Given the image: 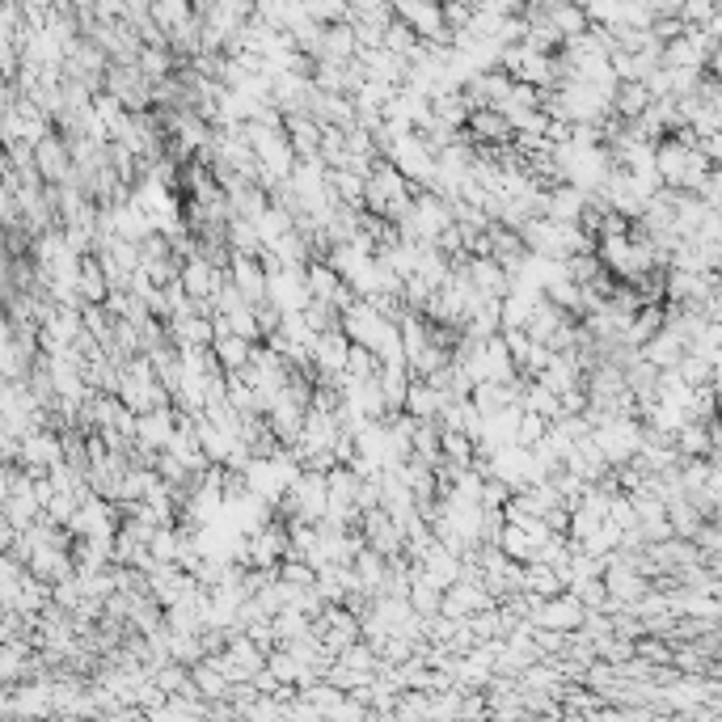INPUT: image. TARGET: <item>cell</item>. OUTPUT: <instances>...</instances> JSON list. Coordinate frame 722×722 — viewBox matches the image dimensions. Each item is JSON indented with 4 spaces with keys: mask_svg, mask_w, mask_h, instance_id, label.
<instances>
[{
    "mask_svg": "<svg viewBox=\"0 0 722 722\" xmlns=\"http://www.w3.org/2000/svg\"><path fill=\"white\" fill-rule=\"evenodd\" d=\"M452 224H456L452 203L440 199V195H431V190H418V195H414V212L397 224V233H402L406 241H414V245H435Z\"/></svg>",
    "mask_w": 722,
    "mask_h": 722,
    "instance_id": "obj_1",
    "label": "cell"
},
{
    "mask_svg": "<svg viewBox=\"0 0 722 722\" xmlns=\"http://www.w3.org/2000/svg\"><path fill=\"white\" fill-rule=\"evenodd\" d=\"M283 516L279 520H304V524H321L330 516V482H326V473H313V469H304L300 478L292 482L288 490V499H283Z\"/></svg>",
    "mask_w": 722,
    "mask_h": 722,
    "instance_id": "obj_2",
    "label": "cell"
},
{
    "mask_svg": "<svg viewBox=\"0 0 722 722\" xmlns=\"http://www.w3.org/2000/svg\"><path fill=\"white\" fill-rule=\"evenodd\" d=\"M342 334H347L355 347H368L372 355H380V347H385V342L397 334V326H393L389 317H380V313H376V304H372V300H359L355 309L342 313Z\"/></svg>",
    "mask_w": 722,
    "mask_h": 722,
    "instance_id": "obj_3",
    "label": "cell"
},
{
    "mask_svg": "<svg viewBox=\"0 0 722 722\" xmlns=\"http://www.w3.org/2000/svg\"><path fill=\"white\" fill-rule=\"evenodd\" d=\"M397 9V17L423 38V43H431V47H452L456 43V34L448 30V22H444V5H423V0H402V5H393Z\"/></svg>",
    "mask_w": 722,
    "mask_h": 722,
    "instance_id": "obj_4",
    "label": "cell"
},
{
    "mask_svg": "<svg viewBox=\"0 0 722 722\" xmlns=\"http://www.w3.org/2000/svg\"><path fill=\"white\" fill-rule=\"evenodd\" d=\"M152 89H157V85H152L136 64H131V68L110 64V72H106V93H110V98H119L131 114L152 110Z\"/></svg>",
    "mask_w": 722,
    "mask_h": 722,
    "instance_id": "obj_5",
    "label": "cell"
},
{
    "mask_svg": "<svg viewBox=\"0 0 722 722\" xmlns=\"http://www.w3.org/2000/svg\"><path fill=\"white\" fill-rule=\"evenodd\" d=\"M359 532H364V541L368 549H376L380 558H402L406 554V532L393 524V516L385 507H376V511H364V520H359Z\"/></svg>",
    "mask_w": 722,
    "mask_h": 722,
    "instance_id": "obj_6",
    "label": "cell"
},
{
    "mask_svg": "<svg viewBox=\"0 0 722 722\" xmlns=\"http://www.w3.org/2000/svg\"><path fill=\"white\" fill-rule=\"evenodd\" d=\"M224 279H228V271L212 266L203 254L182 262V288H186L190 300H216V292L224 288Z\"/></svg>",
    "mask_w": 722,
    "mask_h": 722,
    "instance_id": "obj_7",
    "label": "cell"
},
{
    "mask_svg": "<svg viewBox=\"0 0 722 722\" xmlns=\"http://www.w3.org/2000/svg\"><path fill=\"white\" fill-rule=\"evenodd\" d=\"M418 570H423V575L440 587V592H448V587H456L461 583V570H465V558L461 554H452V549H444L440 541L431 545V554L423 558V562H414Z\"/></svg>",
    "mask_w": 722,
    "mask_h": 722,
    "instance_id": "obj_8",
    "label": "cell"
},
{
    "mask_svg": "<svg viewBox=\"0 0 722 722\" xmlns=\"http://www.w3.org/2000/svg\"><path fill=\"white\" fill-rule=\"evenodd\" d=\"M228 279H233V288L245 296V304H266V266L262 258H237L233 254V266H228Z\"/></svg>",
    "mask_w": 722,
    "mask_h": 722,
    "instance_id": "obj_9",
    "label": "cell"
},
{
    "mask_svg": "<svg viewBox=\"0 0 722 722\" xmlns=\"http://www.w3.org/2000/svg\"><path fill=\"white\" fill-rule=\"evenodd\" d=\"M469 275H473V288H478L482 296H490V300H507L511 292H516V279H511L494 258H473Z\"/></svg>",
    "mask_w": 722,
    "mask_h": 722,
    "instance_id": "obj_10",
    "label": "cell"
},
{
    "mask_svg": "<svg viewBox=\"0 0 722 722\" xmlns=\"http://www.w3.org/2000/svg\"><path fill=\"white\" fill-rule=\"evenodd\" d=\"M587 203H592V195H583L579 186H558V190H549L545 220H554V224H583Z\"/></svg>",
    "mask_w": 722,
    "mask_h": 722,
    "instance_id": "obj_11",
    "label": "cell"
},
{
    "mask_svg": "<svg viewBox=\"0 0 722 722\" xmlns=\"http://www.w3.org/2000/svg\"><path fill=\"white\" fill-rule=\"evenodd\" d=\"M410 389H414V372H410V364H393V368H380V393H385L389 418H393V414H406Z\"/></svg>",
    "mask_w": 722,
    "mask_h": 722,
    "instance_id": "obj_12",
    "label": "cell"
},
{
    "mask_svg": "<svg viewBox=\"0 0 722 722\" xmlns=\"http://www.w3.org/2000/svg\"><path fill=\"white\" fill-rule=\"evenodd\" d=\"M490 604V592L482 583H456V587H448L444 592V613L448 617H465V613H482V608Z\"/></svg>",
    "mask_w": 722,
    "mask_h": 722,
    "instance_id": "obj_13",
    "label": "cell"
},
{
    "mask_svg": "<svg viewBox=\"0 0 722 722\" xmlns=\"http://www.w3.org/2000/svg\"><path fill=\"white\" fill-rule=\"evenodd\" d=\"M566 321H570V313H562L554 300H541V304H537V313H532V321H528V330H524V334H528L532 342H541V347H549V342L558 338V330L566 326Z\"/></svg>",
    "mask_w": 722,
    "mask_h": 722,
    "instance_id": "obj_14",
    "label": "cell"
},
{
    "mask_svg": "<svg viewBox=\"0 0 722 722\" xmlns=\"http://www.w3.org/2000/svg\"><path fill=\"white\" fill-rule=\"evenodd\" d=\"M330 186L342 207H351V212H368V178L351 174V169H330Z\"/></svg>",
    "mask_w": 722,
    "mask_h": 722,
    "instance_id": "obj_15",
    "label": "cell"
},
{
    "mask_svg": "<svg viewBox=\"0 0 722 722\" xmlns=\"http://www.w3.org/2000/svg\"><path fill=\"white\" fill-rule=\"evenodd\" d=\"M520 406H524L528 414H541L545 423H558V418H562V397H558V393H549L541 380H528V376H524V397H520Z\"/></svg>",
    "mask_w": 722,
    "mask_h": 722,
    "instance_id": "obj_16",
    "label": "cell"
},
{
    "mask_svg": "<svg viewBox=\"0 0 722 722\" xmlns=\"http://www.w3.org/2000/svg\"><path fill=\"white\" fill-rule=\"evenodd\" d=\"M212 351L220 359V372H245L250 368V359H254V342H245L237 334H224L212 342Z\"/></svg>",
    "mask_w": 722,
    "mask_h": 722,
    "instance_id": "obj_17",
    "label": "cell"
},
{
    "mask_svg": "<svg viewBox=\"0 0 722 722\" xmlns=\"http://www.w3.org/2000/svg\"><path fill=\"white\" fill-rule=\"evenodd\" d=\"M76 296H81V304H106L110 300V279H106L98 258H85L81 279H76Z\"/></svg>",
    "mask_w": 722,
    "mask_h": 722,
    "instance_id": "obj_18",
    "label": "cell"
},
{
    "mask_svg": "<svg viewBox=\"0 0 722 722\" xmlns=\"http://www.w3.org/2000/svg\"><path fill=\"white\" fill-rule=\"evenodd\" d=\"M195 435H199V448L207 452V461H212V465H228V461H233L237 440H228V435H224L216 423H207V418H199Z\"/></svg>",
    "mask_w": 722,
    "mask_h": 722,
    "instance_id": "obj_19",
    "label": "cell"
},
{
    "mask_svg": "<svg viewBox=\"0 0 722 722\" xmlns=\"http://www.w3.org/2000/svg\"><path fill=\"white\" fill-rule=\"evenodd\" d=\"M545 13H549V22L558 26V34L566 38V43H575V38H583L587 30H592L583 5H545Z\"/></svg>",
    "mask_w": 722,
    "mask_h": 722,
    "instance_id": "obj_20",
    "label": "cell"
},
{
    "mask_svg": "<svg viewBox=\"0 0 722 722\" xmlns=\"http://www.w3.org/2000/svg\"><path fill=\"white\" fill-rule=\"evenodd\" d=\"M228 250L237 258H262V237H258V224L250 220H228Z\"/></svg>",
    "mask_w": 722,
    "mask_h": 722,
    "instance_id": "obj_21",
    "label": "cell"
},
{
    "mask_svg": "<svg viewBox=\"0 0 722 722\" xmlns=\"http://www.w3.org/2000/svg\"><path fill=\"white\" fill-rule=\"evenodd\" d=\"M562 592V579L558 570H549L541 562H528L524 566V596H537V600H554Z\"/></svg>",
    "mask_w": 722,
    "mask_h": 722,
    "instance_id": "obj_22",
    "label": "cell"
},
{
    "mask_svg": "<svg viewBox=\"0 0 722 722\" xmlns=\"http://www.w3.org/2000/svg\"><path fill=\"white\" fill-rule=\"evenodd\" d=\"M152 22H157L165 30V38H169V34H178L186 22H195V5H186V0H157V5H152Z\"/></svg>",
    "mask_w": 722,
    "mask_h": 722,
    "instance_id": "obj_23",
    "label": "cell"
},
{
    "mask_svg": "<svg viewBox=\"0 0 722 722\" xmlns=\"http://www.w3.org/2000/svg\"><path fill=\"white\" fill-rule=\"evenodd\" d=\"M393 13H397V9H393ZM418 43H423V38H418V34L402 22V17H397V22L389 26V34H385V51H393L397 60H410V55L418 51Z\"/></svg>",
    "mask_w": 722,
    "mask_h": 722,
    "instance_id": "obj_24",
    "label": "cell"
},
{
    "mask_svg": "<svg viewBox=\"0 0 722 722\" xmlns=\"http://www.w3.org/2000/svg\"><path fill=\"white\" fill-rule=\"evenodd\" d=\"M503 338H507V351H511V359H516L520 376H528V368H532V355H537V347H541V342H532L524 330H503Z\"/></svg>",
    "mask_w": 722,
    "mask_h": 722,
    "instance_id": "obj_25",
    "label": "cell"
},
{
    "mask_svg": "<svg viewBox=\"0 0 722 722\" xmlns=\"http://www.w3.org/2000/svg\"><path fill=\"white\" fill-rule=\"evenodd\" d=\"M347 376H351V380H372V376H380V359H376L368 347H355V342H351Z\"/></svg>",
    "mask_w": 722,
    "mask_h": 722,
    "instance_id": "obj_26",
    "label": "cell"
}]
</instances>
